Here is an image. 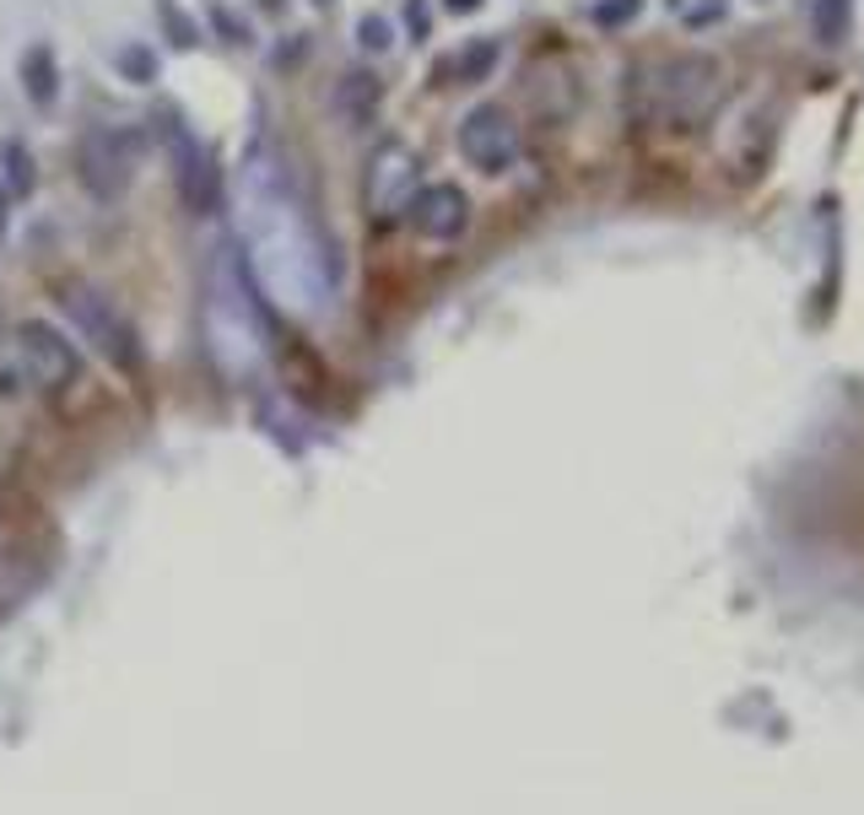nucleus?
I'll use <instances>...</instances> for the list:
<instances>
[{
  "instance_id": "obj_1",
  "label": "nucleus",
  "mask_w": 864,
  "mask_h": 815,
  "mask_svg": "<svg viewBox=\"0 0 864 815\" xmlns=\"http://www.w3.org/2000/svg\"><path fill=\"white\" fill-rule=\"evenodd\" d=\"M725 98V76L719 65L703 60V55H681V60H660L638 76V114L660 130H703L714 120Z\"/></svg>"
},
{
  "instance_id": "obj_7",
  "label": "nucleus",
  "mask_w": 864,
  "mask_h": 815,
  "mask_svg": "<svg viewBox=\"0 0 864 815\" xmlns=\"http://www.w3.org/2000/svg\"><path fill=\"white\" fill-rule=\"evenodd\" d=\"M405 222L422 233V238H438V244H449V238H460L470 227V200L460 185H427L411 194V205H405Z\"/></svg>"
},
{
  "instance_id": "obj_11",
  "label": "nucleus",
  "mask_w": 864,
  "mask_h": 815,
  "mask_svg": "<svg viewBox=\"0 0 864 815\" xmlns=\"http://www.w3.org/2000/svg\"><path fill=\"white\" fill-rule=\"evenodd\" d=\"M816 33H821V44H843L849 38V0H821L816 5Z\"/></svg>"
},
{
  "instance_id": "obj_9",
  "label": "nucleus",
  "mask_w": 864,
  "mask_h": 815,
  "mask_svg": "<svg viewBox=\"0 0 864 815\" xmlns=\"http://www.w3.org/2000/svg\"><path fill=\"white\" fill-rule=\"evenodd\" d=\"M330 103H335V120H340V125H351V130L373 125V114H379V103H384V81H379L373 70H346Z\"/></svg>"
},
{
  "instance_id": "obj_16",
  "label": "nucleus",
  "mask_w": 864,
  "mask_h": 815,
  "mask_svg": "<svg viewBox=\"0 0 864 815\" xmlns=\"http://www.w3.org/2000/svg\"><path fill=\"white\" fill-rule=\"evenodd\" d=\"M5 157H11V185H16V189L33 185V163H22V152H16V146H5Z\"/></svg>"
},
{
  "instance_id": "obj_6",
  "label": "nucleus",
  "mask_w": 864,
  "mask_h": 815,
  "mask_svg": "<svg viewBox=\"0 0 864 815\" xmlns=\"http://www.w3.org/2000/svg\"><path fill=\"white\" fill-rule=\"evenodd\" d=\"M416 157L400 146V141H384L373 157H368V179H362V200H368V211L379 216V222H390V216H405V205H411V194H416Z\"/></svg>"
},
{
  "instance_id": "obj_2",
  "label": "nucleus",
  "mask_w": 864,
  "mask_h": 815,
  "mask_svg": "<svg viewBox=\"0 0 864 815\" xmlns=\"http://www.w3.org/2000/svg\"><path fill=\"white\" fill-rule=\"evenodd\" d=\"M60 292V309L70 314V324L81 330V340L87 346H98V357L109 362V368H120V373H141V340H135L131 319L120 314V303L109 298V292H98L92 281H81V276H70L55 287Z\"/></svg>"
},
{
  "instance_id": "obj_13",
  "label": "nucleus",
  "mask_w": 864,
  "mask_h": 815,
  "mask_svg": "<svg viewBox=\"0 0 864 815\" xmlns=\"http://www.w3.org/2000/svg\"><path fill=\"white\" fill-rule=\"evenodd\" d=\"M357 44L373 49V55H384V49H390V22H384V16H362V22H357Z\"/></svg>"
},
{
  "instance_id": "obj_3",
  "label": "nucleus",
  "mask_w": 864,
  "mask_h": 815,
  "mask_svg": "<svg viewBox=\"0 0 864 815\" xmlns=\"http://www.w3.org/2000/svg\"><path fill=\"white\" fill-rule=\"evenodd\" d=\"M135 168H141V135L135 130H87L76 141V174H81V189L92 200H120L131 189Z\"/></svg>"
},
{
  "instance_id": "obj_15",
  "label": "nucleus",
  "mask_w": 864,
  "mask_h": 815,
  "mask_svg": "<svg viewBox=\"0 0 864 815\" xmlns=\"http://www.w3.org/2000/svg\"><path fill=\"white\" fill-rule=\"evenodd\" d=\"M157 11H162V22H168L173 44H179V49H190V44H195V27H190V22L179 16V5H173V0H157Z\"/></svg>"
},
{
  "instance_id": "obj_8",
  "label": "nucleus",
  "mask_w": 864,
  "mask_h": 815,
  "mask_svg": "<svg viewBox=\"0 0 864 815\" xmlns=\"http://www.w3.org/2000/svg\"><path fill=\"white\" fill-rule=\"evenodd\" d=\"M173 168H179L184 205H190L195 216H216V205H222V179H216V163H211V152H200L184 130H173Z\"/></svg>"
},
{
  "instance_id": "obj_18",
  "label": "nucleus",
  "mask_w": 864,
  "mask_h": 815,
  "mask_svg": "<svg viewBox=\"0 0 864 815\" xmlns=\"http://www.w3.org/2000/svg\"><path fill=\"white\" fill-rule=\"evenodd\" d=\"M444 5H449L455 16H470V11H481V0H444Z\"/></svg>"
},
{
  "instance_id": "obj_17",
  "label": "nucleus",
  "mask_w": 864,
  "mask_h": 815,
  "mask_svg": "<svg viewBox=\"0 0 864 815\" xmlns=\"http://www.w3.org/2000/svg\"><path fill=\"white\" fill-rule=\"evenodd\" d=\"M125 70H131V76H146V70H152V60H146V55H141V49H131V55H125Z\"/></svg>"
},
{
  "instance_id": "obj_10",
  "label": "nucleus",
  "mask_w": 864,
  "mask_h": 815,
  "mask_svg": "<svg viewBox=\"0 0 864 815\" xmlns=\"http://www.w3.org/2000/svg\"><path fill=\"white\" fill-rule=\"evenodd\" d=\"M22 81H27V92H33V103H38V109H49V103H55L60 70H55V55H49V44L27 49V60H22Z\"/></svg>"
},
{
  "instance_id": "obj_12",
  "label": "nucleus",
  "mask_w": 864,
  "mask_h": 815,
  "mask_svg": "<svg viewBox=\"0 0 864 815\" xmlns=\"http://www.w3.org/2000/svg\"><path fill=\"white\" fill-rule=\"evenodd\" d=\"M492 60H497V44H492V38H475L465 55H460L455 70H460V81H481V76L492 70Z\"/></svg>"
},
{
  "instance_id": "obj_5",
  "label": "nucleus",
  "mask_w": 864,
  "mask_h": 815,
  "mask_svg": "<svg viewBox=\"0 0 864 815\" xmlns=\"http://www.w3.org/2000/svg\"><path fill=\"white\" fill-rule=\"evenodd\" d=\"M460 152H465L470 168H481V174H508L519 163V125L508 120V109L481 103V109H470L465 125H460Z\"/></svg>"
},
{
  "instance_id": "obj_4",
  "label": "nucleus",
  "mask_w": 864,
  "mask_h": 815,
  "mask_svg": "<svg viewBox=\"0 0 864 815\" xmlns=\"http://www.w3.org/2000/svg\"><path fill=\"white\" fill-rule=\"evenodd\" d=\"M16 362H22V373L33 378L38 389H49V394H60V389H70L81 378V351L70 346V335H60L44 319H27L16 330Z\"/></svg>"
},
{
  "instance_id": "obj_14",
  "label": "nucleus",
  "mask_w": 864,
  "mask_h": 815,
  "mask_svg": "<svg viewBox=\"0 0 864 815\" xmlns=\"http://www.w3.org/2000/svg\"><path fill=\"white\" fill-rule=\"evenodd\" d=\"M638 5H643V0H605V5H595V22L599 27H621V22L638 16Z\"/></svg>"
}]
</instances>
